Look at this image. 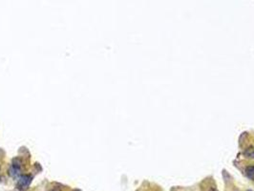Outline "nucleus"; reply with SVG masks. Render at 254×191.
<instances>
[{
    "label": "nucleus",
    "instance_id": "obj_1",
    "mask_svg": "<svg viewBox=\"0 0 254 191\" xmlns=\"http://www.w3.org/2000/svg\"><path fill=\"white\" fill-rule=\"evenodd\" d=\"M32 176L30 175H22L19 177V179L17 181L16 187L19 190H26L29 187V185L32 183Z\"/></svg>",
    "mask_w": 254,
    "mask_h": 191
},
{
    "label": "nucleus",
    "instance_id": "obj_2",
    "mask_svg": "<svg viewBox=\"0 0 254 191\" xmlns=\"http://www.w3.org/2000/svg\"><path fill=\"white\" fill-rule=\"evenodd\" d=\"M20 171H21V162L20 160H18V159H15V160H13L12 165L10 167L9 174H10L12 178L15 179L20 175Z\"/></svg>",
    "mask_w": 254,
    "mask_h": 191
},
{
    "label": "nucleus",
    "instance_id": "obj_3",
    "mask_svg": "<svg viewBox=\"0 0 254 191\" xmlns=\"http://www.w3.org/2000/svg\"><path fill=\"white\" fill-rule=\"evenodd\" d=\"M244 156L247 159H254V147L249 146L244 151Z\"/></svg>",
    "mask_w": 254,
    "mask_h": 191
},
{
    "label": "nucleus",
    "instance_id": "obj_4",
    "mask_svg": "<svg viewBox=\"0 0 254 191\" xmlns=\"http://www.w3.org/2000/svg\"><path fill=\"white\" fill-rule=\"evenodd\" d=\"M246 175L247 178L254 181V165H249L246 168Z\"/></svg>",
    "mask_w": 254,
    "mask_h": 191
},
{
    "label": "nucleus",
    "instance_id": "obj_5",
    "mask_svg": "<svg viewBox=\"0 0 254 191\" xmlns=\"http://www.w3.org/2000/svg\"><path fill=\"white\" fill-rule=\"evenodd\" d=\"M209 191H218V190H217L216 188H210Z\"/></svg>",
    "mask_w": 254,
    "mask_h": 191
},
{
    "label": "nucleus",
    "instance_id": "obj_6",
    "mask_svg": "<svg viewBox=\"0 0 254 191\" xmlns=\"http://www.w3.org/2000/svg\"><path fill=\"white\" fill-rule=\"evenodd\" d=\"M52 191H59V189H57V188H56V189H53Z\"/></svg>",
    "mask_w": 254,
    "mask_h": 191
},
{
    "label": "nucleus",
    "instance_id": "obj_7",
    "mask_svg": "<svg viewBox=\"0 0 254 191\" xmlns=\"http://www.w3.org/2000/svg\"><path fill=\"white\" fill-rule=\"evenodd\" d=\"M247 191H252V190H247Z\"/></svg>",
    "mask_w": 254,
    "mask_h": 191
}]
</instances>
